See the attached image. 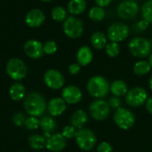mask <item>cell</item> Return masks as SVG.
I'll return each mask as SVG.
<instances>
[{"label": "cell", "instance_id": "cell-1", "mask_svg": "<svg viewBox=\"0 0 152 152\" xmlns=\"http://www.w3.org/2000/svg\"><path fill=\"white\" fill-rule=\"evenodd\" d=\"M23 106L26 112L31 117H41L47 110L45 98L37 92H30L24 97Z\"/></svg>", "mask_w": 152, "mask_h": 152}, {"label": "cell", "instance_id": "cell-2", "mask_svg": "<svg viewBox=\"0 0 152 152\" xmlns=\"http://www.w3.org/2000/svg\"><path fill=\"white\" fill-rule=\"evenodd\" d=\"M128 49L134 57L144 59L152 53V40L143 37H133L128 43Z\"/></svg>", "mask_w": 152, "mask_h": 152}, {"label": "cell", "instance_id": "cell-3", "mask_svg": "<svg viewBox=\"0 0 152 152\" xmlns=\"http://www.w3.org/2000/svg\"><path fill=\"white\" fill-rule=\"evenodd\" d=\"M110 85L107 78L102 76H94L88 80L86 90L92 97L102 99L110 93Z\"/></svg>", "mask_w": 152, "mask_h": 152}, {"label": "cell", "instance_id": "cell-4", "mask_svg": "<svg viewBox=\"0 0 152 152\" xmlns=\"http://www.w3.org/2000/svg\"><path fill=\"white\" fill-rule=\"evenodd\" d=\"M75 141L80 150L84 151H90L95 147L97 139L94 133L91 129L81 128L77 130L75 136Z\"/></svg>", "mask_w": 152, "mask_h": 152}, {"label": "cell", "instance_id": "cell-5", "mask_svg": "<svg viewBox=\"0 0 152 152\" xmlns=\"http://www.w3.org/2000/svg\"><path fill=\"white\" fill-rule=\"evenodd\" d=\"M7 75L15 81L23 79L28 74V67L25 62L19 58H12L6 63Z\"/></svg>", "mask_w": 152, "mask_h": 152}, {"label": "cell", "instance_id": "cell-6", "mask_svg": "<svg viewBox=\"0 0 152 152\" xmlns=\"http://www.w3.org/2000/svg\"><path fill=\"white\" fill-rule=\"evenodd\" d=\"M113 120L116 126L120 129L128 130L134 126L136 118L133 111H131L128 109L121 107L118 110H115Z\"/></svg>", "mask_w": 152, "mask_h": 152}, {"label": "cell", "instance_id": "cell-7", "mask_svg": "<svg viewBox=\"0 0 152 152\" xmlns=\"http://www.w3.org/2000/svg\"><path fill=\"white\" fill-rule=\"evenodd\" d=\"M129 27L124 22H113L107 29V37L110 42L119 43L126 39L129 36Z\"/></svg>", "mask_w": 152, "mask_h": 152}, {"label": "cell", "instance_id": "cell-8", "mask_svg": "<svg viewBox=\"0 0 152 152\" xmlns=\"http://www.w3.org/2000/svg\"><path fill=\"white\" fill-rule=\"evenodd\" d=\"M63 32L69 38H78L84 32V23L74 15L69 16L63 21Z\"/></svg>", "mask_w": 152, "mask_h": 152}, {"label": "cell", "instance_id": "cell-9", "mask_svg": "<svg viewBox=\"0 0 152 152\" xmlns=\"http://www.w3.org/2000/svg\"><path fill=\"white\" fill-rule=\"evenodd\" d=\"M148 99L147 91L141 87L135 86L128 90L127 94L125 96V101L126 104L132 108H138L146 103Z\"/></svg>", "mask_w": 152, "mask_h": 152}, {"label": "cell", "instance_id": "cell-10", "mask_svg": "<svg viewBox=\"0 0 152 152\" xmlns=\"http://www.w3.org/2000/svg\"><path fill=\"white\" fill-rule=\"evenodd\" d=\"M139 5L134 0H123L117 7V14L122 20H133L139 13Z\"/></svg>", "mask_w": 152, "mask_h": 152}, {"label": "cell", "instance_id": "cell-11", "mask_svg": "<svg viewBox=\"0 0 152 152\" xmlns=\"http://www.w3.org/2000/svg\"><path fill=\"white\" fill-rule=\"evenodd\" d=\"M89 113L94 120L103 121L110 116V108L108 102L102 99H97L90 104Z\"/></svg>", "mask_w": 152, "mask_h": 152}, {"label": "cell", "instance_id": "cell-12", "mask_svg": "<svg viewBox=\"0 0 152 152\" xmlns=\"http://www.w3.org/2000/svg\"><path fill=\"white\" fill-rule=\"evenodd\" d=\"M45 86L51 89L58 90L63 87L65 84V78L63 74L57 69H48L45 72L43 77Z\"/></svg>", "mask_w": 152, "mask_h": 152}, {"label": "cell", "instance_id": "cell-13", "mask_svg": "<svg viewBox=\"0 0 152 152\" xmlns=\"http://www.w3.org/2000/svg\"><path fill=\"white\" fill-rule=\"evenodd\" d=\"M67 147V140L61 134L56 133L51 134L46 139L45 148L52 152H61Z\"/></svg>", "mask_w": 152, "mask_h": 152}, {"label": "cell", "instance_id": "cell-14", "mask_svg": "<svg viewBox=\"0 0 152 152\" xmlns=\"http://www.w3.org/2000/svg\"><path fill=\"white\" fill-rule=\"evenodd\" d=\"M62 99L68 104H77L83 97L82 91L76 86H68L63 88L61 92Z\"/></svg>", "mask_w": 152, "mask_h": 152}, {"label": "cell", "instance_id": "cell-15", "mask_svg": "<svg viewBox=\"0 0 152 152\" xmlns=\"http://www.w3.org/2000/svg\"><path fill=\"white\" fill-rule=\"evenodd\" d=\"M24 52L26 55L31 59H39L44 54L43 45L41 42L35 39L28 40L24 45Z\"/></svg>", "mask_w": 152, "mask_h": 152}, {"label": "cell", "instance_id": "cell-16", "mask_svg": "<svg viewBox=\"0 0 152 152\" xmlns=\"http://www.w3.org/2000/svg\"><path fill=\"white\" fill-rule=\"evenodd\" d=\"M45 20V15L40 9H32L25 16V22L30 28L40 27Z\"/></svg>", "mask_w": 152, "mask_h": 152}, {"label": "cell", "instance_id": "cell-17", "mask_svg": "<svg viewBox=\"0 0 152 152\" xmlns=\"http://www.w3.org/2000/svg\"><path fill=\"white\" fill-rule=\"evenodd\" d=\"M67 109V103L62 98H53L47 104V111L52 117H59L64 113Z\"/></svg>", "mask_w": 152, "mask_h": 152}, {"label": "cell", "instance_id": "cell-18", "mask_svg": "<svg viewBox=\"0 0 152 152\" xmlns=\"http://www.w3.org/2000/svg\"><path fill=\"white\" fill-rule=\"evenodd\" d=\"M94 55L91 48L86 45L81 46L77 53V61L80 66H87L93 61Z\"/></svg>", "mask_w": 152, "mask_h": 152}, {"label": "cell", "instance_id": "cell-19", "mask_svg": "<svg viewBox=\"0 0 152 152\" xmlns=\"http://www.w3.org/2000/svg\"><path fill=\"white\" fill-rule=\"evenodd\" d=\"M88 121V115L84 110H76L70 118V124L77 129L84 128L86 124Z\"/></svg>", "mask_w": 152, "mask_h": 152}, {"label": "cell", "instance_id": "cell-20", "mask_svg": "<svg viewBox=\"0 0 152 152\" xmlns=\"http://www.w3.org/2000/svg\"><path fill=\"white\" fill-rule=\"evenodd\" d=\"M110 91L113 94V96H117L120 98L122 96H126V94L128 92V86L125 81L118 79V80H114L110 84Z\"/></svg>", "mask_w": 152, "mask_h": 152}, {"label": "cell", "instance_id": "cell-21", "mask_svg": "<svg viewBox=\"0 0 152 152\" xmlns=\"http://www.w3.org/2000/svg\"><path fill=\"white\" fill-rule=\"evenodd\" d=\"M91 44L94 48L96 50H102L105 49L107 44H108V37L107 35H105L103 32L96 31L93 33L91 36Z\"/></svg>", "mask_w": 152, "mask_h": 152}, {"label": "cell", "instance_id": "cell-22", "mask_svg": "<svg viewBox=\"0 0 152 152\" xmlns=\"http://www.w3.org/2000/svg\"><path fill=\"white\" fill-rule=\"evenodd\" d=\"M9 95L12 101L19 102V101L24 99V97L26 95V88L21 83L16 82L13 85H12V86L10 87Z\"/></svg>", "mask_w": 152, "mask_h": 152}, {"label": "cell", "instance_id": "cell-23", "mask_svg": "<svg viewBox=\"0 0 152 152\" xmlns=\"http://www.w3.org/2000/svg\"><path fill=\"white\" fill-rule=\"evenodd\" d=\"M86 0H69L68 3V11L74 16L79 15L86 10Z\"/></svg>", "mask_w": 152, "mask_h": 152}, {"label": "cell", "instance_id": "cell-24", "mask_svg": "<svg viewBox=\"0 0 152 152\" xmlns=\"http://www.w3.org/2000/svg\"><path fill=\"white\" fill-rule=\"evenodd\" d=\"M28 142L29 147L34 151H40L45 147L46 139L44 135L40 134H31L28 138Z\"/></svg>", "mask_w": 152, "mask_h": 152}, {"label": "cell", "instance_id": "cell-25", "mask_svg": "<svg viewBox=\"0 0 152 152\" xmlns=\"http://www.w3.org/2000/svg\"><path fill=\"white\" fill-rule=\"evenodd\" d=\"M40 127L45 133H53L57 128V124L53 117L52 116H43L40 119Z\"/></svg>", "mask_w": 152, "mask_h": 152}, {"label": "cell", "instance_id": "cell-26", "mask_svg": "<svg viewBox=\"0 0 152 152\" xmlns=\"http://www.w3.org/2000/svg\"><path fill=\"white\" fill-rule=\"evenodd\" d=\"M88 16H89L91 20L96 21V22H100V21L104 20V18L106 16V12H105L104 8L96 5V6H93L89 10Z\"/></svg>", "mask_w": 152, "mask_h": 152}, {"label": "cell", "instance_id": "cell-27", "mask_svg": "<svg viewBox=\"0 0 152 152\" xmlns=\"http://www.w3.org/2000/svg\"><path fill=\"white\" fill-rule=\"evenodd\" d=\"M151 69V67L149 63V61L142 60L137 62H135L134 66V73L136 76H144L148 74Z\"/></svg>", "mask_w": 152, "mask_h": 152}, {"label": "cell", "instance_id": "cell-28", "mask_svg": "<svg viewBox=\"0 0 152 152\" xmlns=\"http://www.w3.org/2000/svg\"><path fill=\"white\" fill-rule=\"evenodd\" d=\"M52 18L57 22H63L67 19V10L63 6H55L52 10Z\"/></svg>", "mask_w": 152, "mask_h": 152}, {"label": "cell", "instance_id": "cell-29", "mask_svg": "<svg viewBox=\"0 0 152 152\" xmlns=\"http://www.w3.org/2000/svg\"><path fill=\"white\" fill-rule=\"evenodd\" d=\"M141 12L142 19L149 23H152V0H147L143 3Z\"/></svg>", "mask_w": 152, "mask_h": 152}, {"label": "cell", "instance_id": "cell-30", "mask_svg": "<svg viewBox=\"0 0 152 152\" xmlns=\"http://www.w3.org/2000/svg\"><path fill=\"white\" fill-rule=\"evenodd\" d=\"M105 52L106 54L110 57V58H115L117 57L119 53H120V46L118 45V43L116 42H110L107 44L106 47H105Z\"/></svg>", "mask_w": 152, "mask_h": 152}, {"label": "cell", "instance_id": "cell-31", "mask_svg": "<svg viewBox=\"0 0 152 152\" xmlns=\"http://www.w3.org/2000/svg\"><path fill=\"white\" fill-rule=\"evenodd\" d=\"M24 126L28 130H36L40 127V119L36 117H29L27 118L24 123Z\"/></svg>", "mask_w": 152, "mask_h": 152}, {"label": "cell", "instance_id": "cell-32", "mask_svg": "<svg viewBox=\"0 0 152 152\" xmlns=\"http://www.w3.org/2000/svg\"><path fill=\"white\" fill-rule=\"evenodd\" d=\"M43 49H44V53L51 55V54H53V53H56V51H57V45H56V43L54 41L50 40V41L45 42L43 45Z\"/></svg>", "mask_w": 152, "mask_h": 152}, {"label": "cell", "instance_id": "cell-33", "mask_svg": "<svg viewBox=\"0 0 152 152\" xmlns=\"http://www.w3.org/2000/svg\"><path fill=\"white\" fill-rule=\"evenodd\" d=\"M77 128H75L73 126H66L62 132H61V134L63 135V137L66 139V140H69V139H73L75 138L76 134H77Z\"/></svg>", "mask_w": 152, "mask_h": 152}, {"label": "cell", "instance_id": "cell-34", "mask_svg": "<svg viewBox=\"0 0 152 152\" xmlns=\"http://www.w3.org/2000/svg\"><path fill=\"white\" fill-rule=\"evenodd\" d=\"M25 120H26V117L22 112H17L12 116V122L17 126H24Z\"/></svg>", "mask_w": 152, "mask_h": 152}, {"label": "cell", "instance_id": "cell-35", "mask_svg": "<svg viewBox=\"0 0 152 152\" xmlns=\"http://www.w3.org/2000/svg\"><path fill=\"white\" fill-rule=\"evenodd\" d=\"M108 103H109L110 108L112 109V110H117L119 108H121V100H120L119 97H117V96L110 97L109 102H108Z\"/></svg>", "mask_w": 152, "mask_h": 152}, {"label": "cell", "instance_id": "cell-36", "mask_svg": "<svg viewBox=\"0 0 152 152\" xmlns=\"http://www.w3.org/2000/svg\"><path fill=\"white\" fill-rule=\"evenodd\" d=\"M113 148L112 145L108 142H101L97 147V152H112Z\"/></svg>", "mask_w": 152, "mask_h": 152}, {"label": "cell", "instance_id": "cell-37", "mask_svg": "<svg viewBox=\"0 0 152 152\" xmlns=\"http://www.w3.org/2000/svg\"><path fill=\"white\" fill-rule=\"evenodd\" d=\"M81 70V66L77 62V63H71L69 66V72L71 75H77Z\"/></svg>", "mask_w": 152, "mask_h": 152}, {"label": "cell", "instance_id": "cell-38", "mask_svg": "<svg viewBox=\"0 0 152 152\" xmlns=\"http://www.w3.org/2000/svg\"><path fill=\"white\" fill-rule=\"evenodd\" d=\"M150 24H151V23H149L147 20H145L142 19V20H141L137 23V27H138V28H139L140 30L143 31V30H146V29L149 28Z\"/></svg>", "mask_w": 152, "mask_h": 152}, {"label": "cell", "instance_id": "cell-39", "mask_svg": "<svg viewBox=\"0 0 152 152\" xmlns=\"http://www.w3.org/2000/svg\"><path fill=\"white\" fill-rule=\"evenodd\" d=\"M94 2H95V4L96 5L104 8V7L109 6L111 4L112 0H94Z\"/></svg>", "mask_w": 152, "mask_h": 152}, {"label": "cell", "instance_id": "cell-40", "mask_svg": "<svg viewBox=\"0 0 152 152\" xmlns=\"http://www.w3.org/2000/svg\"><path fill=\"white\" fill-rule=\"evenodd\" d=\"M145 107H146L147 111L152 115V96L147 99V102L145 103Z\"/></svg>", "mask_w": 152, "mask_h": 152}, {"label": "cell", "instance_id": "cell-41", "mask_svg": "<svg viewBox=\"0 0 152 152\" xmlns=\"http://www.w3.org/2000/svg\"><path fill=\"white\" fill-rule=\"evenodd\" d=\"M149 63H150V65H151V69H152V53L149 55Z\"/></svg>", "mask_w": 152, "mask_h": 152}, {"label": "cell", "instance_id": "cell-42", "mask_svg": "<svg viewBox=\"0 0 152 152\" xmlns=\"http://www.w3.org/2000/svg\"><path fill=\"white\" fill-rule=\"evenodd\" d=\"M149 86H150L151 90L152 91V74L151 76V77H150V80H149Z\"/></svg>", "mask_w": 152, "mask_h": 152}, {"label": "cell", "instance_id": "cell-43", "mask_svg": "<svg viewBox=\"0 0 152 152\" xmlns=\"http://www.w3.org/2000/svg\"><path fill=\"white\" fill-rule=\"evenodd\" d=\"M42 2H45V3H49V2H51V1H53V0H41Z\"/></svg>", "mask_w": 152, "mask_h": 152}, {"label": "cell", "instance_id": "cell-44", "mask_svg": "<svg viewBox=\"0 0 152 152\" xmlns=\"http://www.w3.org/2000/svg\"><path fill=\"white\" fill-rule=\"evenodd\" d=\"M134 1H137V0H134Z\"/></svg>", "mask_w": 152, "mask_h": 152}]
</instances>
